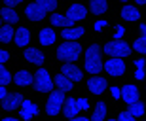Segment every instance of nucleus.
<instances>
[{"label":"nucleus","instance_id":"nucleus-17","mask_svg":"<svg viewBox=\"0 0 146 121\" xmlns=\"http://www.w3.org/2000/svg\"><path fill=\"white\" fill-rule=\"evenodd\" d=\"M51 23H53L55 27H63V28H70L72 25H74V21H72L70 17H66V13L65 15H61V13L51 15Z\"/></svg>","mask_w":146,"mask_h":121},{"label":"nucleus","instance_id":"nucleus-15","mask_svg":"<svg viewBox=\"0 0 146 121\" xmlns=\"http://www.w3.org/2000/svg\"><path fill=\"white\" fill-rule=\"evenodd\" d=\"M25 59H27L29 62H33V64H42L44 62V53L38 51L36 47H29V49L25 51Z\"/></svg>","mask_w":146,"mask_h":121},{"label":"nucleus","instance_id":"nucleus-13","mask_svg":"<svg viewBox=\"0 0 146 121\" xmlns=\"http://www.w3.org/2000/svg\"><path fill=\"white\" fill-rule=\"evenodd\" d=\"M38 114V108L31 102V100H23V104H21V119L29 121L31 117H34Z\"/></svg>","mask_w":146,"mask_h":121},{"label":"nucleus","instance_id":"nucleus-8","mask_svg":"<svg viewBox=\"0 0 146 121\" xmlns=\"http://www.w3.org/2000/svg\"><path fill=\"white\" fill-rule=\"evenodd\" d=\"M25 13H27V17L31 19V21H42L44 17H46V13H48V11L44 10L42 6H38L36 2H34V4L27 6V11H25Z\"/></svg>","mask_w":146,"mask_h":121},{"label":"nucleus","instance_id":"nucleus-43","mask_svg":"<svg viewBox=\"0 0 146 121\" xmlns=\"http://www.w3.org/2000/svg\"><path fill=\"white\" fill-rule=\"evenodd\" d=\"M2 121H19V119H13V117H6V119H2Z\"/></svg>","mask_w":146,"mask_h":121},{"label":"nucleus","instance_id":"nucleus-12","mask_svg":"<svg viewBox=\"0 0 146 121\" xmlns=\"http://www.w3.org/2000/svg\"><path fill=\"white\" fill-rule=\"evenodd\" d=\"M84 28L82 27H70V28H65V30H61V34H63V38L66 40V42H74V40L82 38L84 36Z\"/></svg>","mask_w":146,"mask_h":121},{"label":"nucleus","instance_id":"nucleus-10","mask_svg":"<svg viewBox=\"0 0 146 121\" xmlns=\"http://www.w3.org/2000/svg\"><path fill=\"white\" fill-rule=\"evenodd\" d=\"M87 15V10H86V6H82V4H74L68 8V11H66V17H70L72 21H82L84 17Z\"/></svg>","mask_w":146,"mask_h":121},{"label":"nucleus","instance_id":"nucleus-16","mask_svg":"<svg viewBox=\"0 0 146 121\" xmlns=\"http://www.w3.org/2000/svg\"><path fill=\"white\" fill-rule=\"evenodd\" d=\"M63 112H65V116L66 117H76V114L80 112V104H78V99H68L66 100V104L65 108H63Z\"/></svg>","mask_w":146,"mask_h":121},{"label":"nucleus","instance_id":"nucleus-31","mask_svg":"<svg viewBox=\"0 0 146 121\" xmlns=\"http://www.w3.org/2000/svg\"><path fill=\"white\" fill-rule=\"evenodd\" d=\"M118 121H135V116L129 114V112H121L119 117H118Z\"/></svg>","mask_w":146,"mask_h":121},{"label":"nucleus","instance_id":"nucleus-24","mask_svg":"<svg viewBox=\"0 0 146 121\" xmlns=\"http://www.w3.org/2000/svg\"><path fill=\"white\" fill-rule=\"evenodd\" d=\"M40 42H42L44 45H51L55 42V32L51 28H42V30H40Z\"/></svg>","mask_w":146,"mask_h":121},{"label":"nucleus","instance_id":"nucleus-48","mask_svg":"<svg viewBox=\"0 0 146 121\" xmlns=\"http://www.w3.org/2000/svg\"><path fill=\"white\" fill-rule=\"evenodd\" d=\"M0 121H2V119H0Z\"/></svg>","mask_w":146,"mask_h":121},{"label":"nucleus","instance_id":"nucleus-23","mask_svg":"<svg viewBox=\"0 0 146 121\" xmlns=\"http://www.w3.org/2000/svg\"><path fill=\"white\" fill-rule=\"evenodd\" d=\"M0 15H2V19H6L8 23H17V19H19L17 11L13 10V8H8V6H4V8H2Z\"/></svg>","mask_w":146,"mask_h":121},{"label":"nucleus","instance_id":"nucleus-35","mask_svg":"<svg viewBox=\"0 0 146 121\" xmlns=\"http://www.w3.org/2000/svg\"><path fill=\"white\" fill-rule=\"evenodd\" d=\"M10 59V55H8V51H4V49H0V64L4 62V60H8Z\"/></svg>","mask_w":146,"mask_h":121},{"label":"nucleus","instance_id":"nucleus-20","mask_svg":"<svg viewBox=\"0 0 146 121\" xmlns=\"http://www.w3.org/2000/svg\"><path fill=\"white\" fill-rule=\"evenodd\" d=\"M139 15H141V13H139V10H137L135 6H123V10H121V17H123L125 21H137V19H139Z\"/></svg>","mask_w":146,"mask_h":121},{"label":"nucleus","instance_id":"nucleus-25","mask_svg":"<svg viewBox=\"0 0 146 121\" xmlns=\"http://www.w3.org/2000/svg\"><path fill=\"white\" fill-rule=\"evenodd\" d=\"M15 38V30L10 27V25H4V27L0 28V42H4V44H8L10 40Z\"/></svg>","mask_w":146,"mask_h":121},{"label":"nucleus","instance_id":"nucleus-2","mask_svg":"<svg viewBox=\"0 0 146 121\" xmlns=\"http://www.w3.org/2000/svg\"><path fill=\"white\" fill-rule=\"evenodd\" d=\"M80 55H82V45L76 42H65L57 49V57L61 60H76Z\"/></svg>","mask_w":146,"mask_h":121},{"label":"nucleus","instance_id":"nucleus-6","mask_svg":"<svg viewBox=\"0 0 146 121\" xmlns=\"http://www.w3.org/2000/svg\"><path fill=\"white\" fill-rule=\"evenodd\" d=\"M104 68H106V72H108L110 76H121L125 72V64L119 57H110V59L106 60Z\"/></svg>","mask_w":146,"mask_h":121},{"label":"nucleus","instance_id":"nucleus-27","mask_svg":"<svg viewBox=\"0 0 146 121\" xmlns=\"http://www.w3.org/2000/svg\"><path fill=\"white\" fill-rule=\"evenodd\" d=\"M36 4L42 6L46 11H51V10L57 8V0H36Z\"/></svg>","mask_w":146,"mask_h":121},{"label":"nucleus","instance_id":"nucleus-30","mask_svg":"<svg viewBox=\"0 0 146 121\" xmlns=\"http://www.w3.org/2000/svg\"><path fill=\"white\" fill-rule=\"evenodd\" d=\"M10 80H11V78H10V72H8L4 66L0 64V85H8V83H10Z\"/></svg>","mask_w":146,"mask_h":121},{"label":"nucleus","instance_id":"nucleus-3","mask_svg":"<svg viewBox=\"0 0 146 121\" xmlns=\"http://www.w3.org/2000/svg\"><path fill=\"white\" fill-rule=\"evenodd\" d=\"M104 53L110 57H127L131 53V47L127 44H123V42H119V40H116V42H110V44L104 45Z\"/></svg>","mask_w":146,"mask_h":121},{"label":"nucleus","instance_id":"nucleus-40","mask_svg":"<svg viewBox=\"0 0 146 121\" xmlns=\"http://www.w3.org/2000/svg\"><path fill=\"white\" fill-rule=\"evenodd\" d=\"M135 64H137V68H144L146 60H144V59H139V60H135Z\"/></svg>","mask_w":146,"mask_h":121},{"label":"nucleus","instance_id":"nucleus-21","mask_svg":"<svg viewBox=\"0 0 146 121\" xmlns=\"http://www.w3.org/2000/svg\"><path fill=\"white\" fill-rule=\"evenodd\" d=\"M13 80H15L17 85H31V83H33V74L27 72V70H19Z\"/></svg>","mask_w":146,"mask_h":121},{"label":"nucleus","instance_id":"nucleus-42","mask_svg":"<svg viewBox=\"0 0 146 121\" xmlns=\"http://www.w3.org/2000/svg\"><path fill=\"white\" fill-rule=\"evenodd\" d=\"M139 30H141L142 36H146V25H141V28H139Z\"/></svg>","mask_w":146,"mask_h":121},{"label":"nucleus","instance_id":"nucleus-44","mask_svg":"<svg viewBox=\"0 0 146 121\" xmlns=\"http://www.w3.org/2000/svg\"><path fill=\"white\" fill-rule=\"evenodd\" d=\"M137 4H146V0H135Z\"/></svg>","mask_w":146,"mask_h":121},{"label":"nucleus","instance_id":"nucleus-1","mask_svg":"<svg viewBox=\"0 0 146 121\" xmlns=\"http://www.w3.org/2000/svg\"><path fill=\"white\" fill-rule=\"evenodd\" d=\"M104 68V64L101 62V51H99V45L93 44L87 47L86 51V70L89 74H99V72Z\"/></svg>","mask_w":146,"mask_h":121},{"label":"nucleus","instance_id":"nucleus-34","mask_svg":"<svg viewBox=\"0 0 146 121\" xmlns=\"http://www.w3.org/2000/svg\"><path fill=\"white\" fill-rule=\"evenodd\" d=\"M4 2H6V6H8V8H13V6L21 4L23 0H4Z\"/></svg>","mask_w":146,"mask_h":121},{"label":"nucleus","instance_id":"nucleus-45","mask_svg":"<svg viewBox=\"0 0 146 121\" xmlns=\"http://www.w3.org/2000/svg\"><path fill=\"white\" fill-rule=\"evenodd\" d=\"M108 121H116V119H108Z\"/></svg>","mask_w":146,"mask_h":121},{"label":"nucleus","instance_id":"nucleus-29","mask_svg":"<svg viewBox=\"0 0 146 121\" xmlns=\"http://www.w3.org/2000/svg\"><path fill=\"white\" fill-rule=\"evenodd\" d=\"M129 114H133V116H142L144 114V104L142 102H135V104H131L129 106Z\"/></svg>","mask_w":146,"mask_h":121},{"label":"nucleus","instance_id":"nucleus-41","mask_svg":"<svg viewBox=\"0 0 146 121\" xmlns=\"http://www.w3.org/2000/svg\"><path fill=\"white\" fill-rule=\"evenodd\" d=\"M70 121H91V119H87V117H72Z\"/></svg>","mask_w":146,"mask_h":121},{"label":"nucleus","instance_id":"nucleus-46","mask_svg":"<svg viewBox=\"0 0 146 121\" xmlns=\"http://www.w3.org/2000/svg\"><path fill=\"white\" fill-rule=\"evenodd\" d=\"M123 2H127V0H123Z\"/></svg>","mask_w":146,"mask_h":121},{"label":"nucleus","instance_id":"nucleus-28","mask_svg":"<svg viewBox=\"0 0 146 121\" xmlns=\"http://www.w3.org/2000/svg\"><path fill=\"white\" fill-rule=\"evenodd\" d=\"M133 49L139 51V53H146V36H141L139 40H135V44H133Z\"/></svg>","mask_w":146,"mask_h":121},{"label":"nucleus","instance_id":"nucleus-37","mask_svg":"<svg viewBox=\"0 0 146 121\" xmlns=\"http://www.w3.org/2000/svg\"><path fill=\"white\" fill-rule=\"evenodd\" d=\"M123 32H125V30H123V27H116V38H121V36H123Z\"/></svg>","mask_w":146,"mask_h":121},{"label":"nucleus","instance_id":"nucleus-47","mask_svg":"<svg viewBox=\"0 0 146 121\" xmlns=\"http://www.w3.org/2000/svg\"><path fill=\"white\" fill-rule=\"evenodd\" d=\"M0 28H2V27H0Z\"/></svg>","mask_w":146,"mask_h":121},{"label":"nucleus","instance_id":"nucleus-5","mask_svg":"<svg viewBox=\"0 0 146 121\" xmlns=\"http://www.w3.org/2000/svg\"><path fill=\"white\" fill-rule=\"evenodd\" d=\"M36 91H40V93H46V91H51V85H53V82H51V76L48 74V70H44V68H40L36 74Z\"/></svg>","mask_w":146,"mask_h":121},{"label":"nucleus","instance_id":"nucleus-38","mask_svg":"<svg viewBox=\"0 0 146 121\" xmlns=\"http://www.w3.org/2000/svg\"><path fill=\"white\" fill-rule=\"evenodd\" d=\"M106 27V21H97L95 23V28H97V30H101V28H104Z\"/></svg>","mask_w":146,"mask_h":121},{"label":"nucleus","instance_id":"nucleus-9","mask_svg":"<svg viewBox=\"0 0 146 121\" xmlns=\"http://www.w3.org/2000/svg\"><path fill=\"white\" fill-rule=\"evenodd\" d=\"M87 87H89V91H91L93 95H101V93H104V89H106V80L95 76L87 82Z\"/></svg>","mask_w":146,"mask_h":121},{"label":"nucleus","instance_id":"nucleus-4","mask_svg":"<svg viewBox=\"0 0 146 121\" xmlns=\"http://www.w3.org/2000/svg\"><path fill=\"white\" fill-rule=\"evenodd\" d=\"M61 108H65V95H63V91H55V93H51V97L48 100L46 112L49 116H57L61 112Z\"/></svg>","mask_w":146,"mask_h":121},{"label":"nucleus","instance_id":"nucleus-14","mask_svg":"<svg viewBox=\"0 0 146 121\" xmlns=\"http://www.w3.org/2000/svg\"><path fill=\"white\" fill-rule=\"evenodd\" d=\"M61 74H65V76L68 78V80H72V82H80L82 80V70L76 68L74 64H65L63 70H61Z\"/></svg>","mask_w":146,"mask_h":121},{"label":"nucleus","instance_id":"nucleus-26","mask_svg":"<svg viewBox=\"0 0 146 121\" xmlns=\"http://www.w3.org/2000/svg\"><path fill=\"white\" fill-rule=\"evenodd\" d=\"M104 116H106V104H104V102H97V108L93 110L91 119L93 121H103Z\"/></svg>","mask_w":146,"mask_h":121},{"label":"nucleus","instance_id":"nucleus-7","mask_svg":"<svg viewBox=\"0 0 146 121\" xmlns=\"http://www.w3.org/2000/svg\"><path fill=\"white\" fill-rule=\"evenodd\" d=\"M21 104H23V99H21V95H17V93L8 95V97L2 100V108H4V110H8V112L17 110Z\"/></svg>","mask_w":146,"mask_h":121},{"label":"nucleus","instance_id":"nucleus-39","mask_svg":"<svg viewBox=\"0 0 146 121\" xmlns=\"http://www.w3.org/2000/svg\"><path fill=\"white\" fill-rule=\"evenodd\" d=\"M6 97H8V95H6V87H4V85H0V100H4Z\"/></svg>","mask_w":146,"mask_h":121},{"label":"nucleus","instance_id":"nucleus-18","mask_svg":"<svg viewBox=\"0 0 146 121\" xmlns=\"http://www.w3.org/2000/svg\"><path fill=\"white\" fill-rule=\"evenodd\" d=\"M15 44L17 45H27L29 44V40H31V32H29V28L21 27V28H17L15 30Z\"/></svg>","mask_w":146,"mask_h":121},{"label":"nucleus","instance_id":"nucleus-22","mask_svg":"<svg viewBox=\"0 0 146 121\" xmlns=\"http://www.w3.org/2000/svg\"><path fill=\"white\" fill-rule=\"evenodd\" d=\"M55 85L59 87V91H72V80H68V78L65 76V74H61V76L55 78Z\"/></svg>","mask_w":146,"mask_h":121},{"label":"nucleus","instance_id":"nucleus-11","mask_svg":"<svg viewBox=\"0 0 146 121\" xmlns=\"http://www.w3.org/2000/svg\"><path fill=\"white\" fill-rule=\"evenodd\" d=\"M121 97L127 104H135V102H139V89L135 85H125L121 89Z\"/></svg>","mask_w":146,"mask_h":121},{"label":"nucleus","instance_id":"nucleus-33","mask_svg":"<svg viewBox=\"0 0 146 121\" xmlns=\"http://www.w3.org/2000/svg\"><path fill=\"white\" fill-rule=\"evenodd\" d=\"M78 104H80V110H87V108H89L87 99H78Z\"/></svg>","mask_w":146,"mask_h":121},{"label":"nucleus","instance_id":"nucleus-32","mask_svg":"<svg viewBox=\"0 0 146 121\" xmlns=\"http://www.w3.org/2000/svg\"><path fill=\"white\" fill-rule=\"evenodd\" d=\"M135 78H137V80H144V78H146V72H144V68H137V72H135Z\"/></svg>","mask_w":146,"mask_h":121},{"label":"nucleus","instance_id":"nucleus-36","mask_svg":"<svg viewBox=\"0 0 146 121\" xmlns=\"http://www.w3.org/2000/svg\"><path fill=\"white\" fill-rule=\"evenodd\" d=\"M112 97H114V99H119V97H121V89L112 87Z\"/></svg>","mask_w":146,"mask_h":121},{"label":"nucleus","instance_id":"nucleus-19","mask_svg":"<svg viewBox=\"0 0 146 121\" xmlns=\"http://www.w3.org/2000/svg\"><path fill=\"white\" fill-rule=\"evenodd\" d=\"M89 10L95 15H101V13H104V11L108 10V2L106 0H91L89 2Z\"/></svg>","mask_w":146,"mask_h":121}]
</instances>
